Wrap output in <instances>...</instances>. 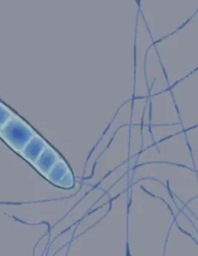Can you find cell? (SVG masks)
Masks as SVG:
<instances>
[{
    "instance_id": "cell-2",
    "label": "cell",
    "mask_w": 198,
    "mask_h": 256,
    "mask_svg": "<svg viewBox=\"0 0 198 256\" xmlns=\"http://www.w3.org/2000/svg\"><path fill=\"white\" fill-rule=\"evenodd\" d=\"M46 147L45 141L39 136L35 135L22 150V154L25 159L35 164Z\"/></svg>"
},
{
    "instance_id": "cell-3",
    "label": "cell",
    "mask_w": 198,
    "mask_h": 256,
    "mask_svg": "<svg viewBox=\"0 0 198 256\" xmlns=\"http://www.w3.org/2000/svg\"><path fill=\"white\" fill-rule=\"evenodd\" d=\"M59 160L57 154L51 148L47 146L34 164L41 173L47 176Z\"/></svg>"
},
{
    "instance_id": "cell-1",
    "label": "cell",
    "mask_w": 198,
    "mask_h": 256,
    "mask_svg": "<svg viewBox=\"0 0 198 256\" xmlns=\"http://www.w3.org/2000/svg\"><path fill=\"white\" fill-rule=\"evenodd\" d=\"M1 135L13 148L22 152L35 134L33 130L20 118L12 117L1 128Z\"/></svg>"
},
{
    "instance_id": "cell-4",
    "label": "cell",
    "mask_w": 198,
    "mask_h": 256,
    "mask_svg": "<svg viewBox=\"0 0 198 256\" xmlns=\"http://www.w3.org/2000/svg\"><path fill=\"white\" fill-rule=\"evenodd\" d=\"M70 170L65 162L59 160L47 175L50 181L53 184L60 186Z\"/></svg>"
},
{
    "instance_id": "cell-5",
    "label": "cell",
    "mask_w": 198,
    "mask_h": 256,
    "mask_svg": "<svg viewBox=\"0 0 198 256\" xmlns=\"http://www.w3.org/2000/svg\"><path fill=\"white\" fill-rule=\"evenodd\" d=\"M1 128L3 127L6 123L8 122L10 120H11L12 114H10V111L7 109V108H4L3 105L1 106Z\"/></svg>"
}]
</instances>
